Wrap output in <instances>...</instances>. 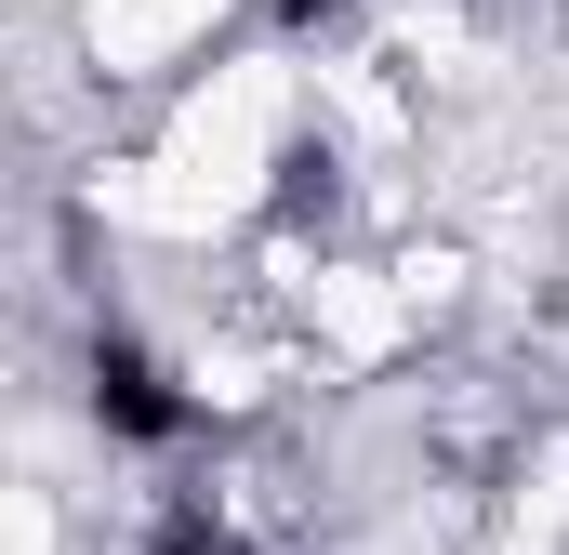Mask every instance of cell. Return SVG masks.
I'll return each mask as SVG.
<instances>
[{
    "label": "cell",
    "instance_id": "6da1fadb",
    "mask_svg": "<svg viewBox=\"0 0 569 555\" xmlns=\"http://www.w3.org/2000/svg\"><path fill=\"white\" fill-rule=\"evenodd\" d=\"M80 411L107 423L120 450H186V436H199V397L146 357L120 317H93V344H80Z\"/></svg>",
    "mask_w": 569,
    "mask_h": 555
},
{
    "label": "cell",
    "instance_id": "277c9868",
    "mask_svg": "<svg viewBox=\"0 0 569 555\" xmlns=\"http://www.w3.org/2000/svg\"><path fill=\"white\" fill-rule=\"evenodd\" d=\"M266 13H279L291 40H318V27H345V13H358V0H266Z\"/></svg>",
    "mask_w": 569,
    "mask_h": 555
},
{
    "label": "cell",
    "instance_id": "3957f363",
    "mask_svg": "<svg viewBox=\"0 0 569 555\" xmlns=\"http://www.w3.org/2000/svg\"><path fill=\"white\" fill-rule=\"evenodd\" d=\"M146 555H252V543H239L226 516H199V503H186V516H159V529H146Z\"/></svg>",
    "mask_w": 569,
    "mask_h": 555
},
{
    "label": "cell",
    "instance_id": "7a4b0ae2",
    "mask_svg": "<svg viewBox=\"0 0 569 555\" xmlns=\"http://www.w3.org/2000/svg\"><path fill=\"white\" fill-rule=\"evenodd\" d=\"M331 172H345V159H331V133H291V145H279V225L331 212Z\"/></svg>",
    "mask_w": 569,
    "mask_h": 555
}]
</instances>
